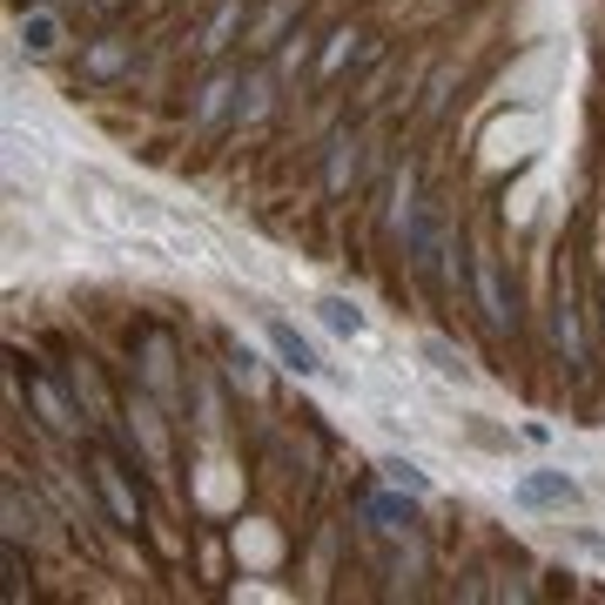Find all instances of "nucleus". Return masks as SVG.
<instances>
[{
    "label": "nucleus",
    "instance_id": "f257e3e1",
    "mask_svg": "<svg viewBox=\"0 0 605 605\" xmlns=\"http://www.w3.org/2000/svg\"><path fill=\"white\" fill-rule=\"evenodd\" d=\"M518 504H525V511H572L578 484L565 471H532V478H518Z\"/></svg>",
    "mask_w": 605,
    "mask_h": 605
},
{
    "label": "nucleus",
    "instance_id": "f03ea898",
    "mask_svg": "<svg viewBox=\"0 0 605 605\" xmlns=\"http://www.w3.org/2000/svg\"><path fill=\"white\" fill-rule=\"evenodd\" d=\"M95 484H102V498H108V511H115V525H142V498L128 491V478H122L108 458H95Z\"/></svg>",
    "mask_w": 605,
    "mask_h": 605
},
{
    "label": "nucleus",
    "instance_id": "7ed1b4c3",
    "mask_svg": "<svg viewBox=\"0 0 605 605\" xmlns=\"http://www.w3.org/2000/svg\"><path fill=\"white\" fill-rule=\"evenodd\" d=\"M270 343H277V357H283V364H290L296 377H323V357L310 351V343H303V336H296V330H290L283 316H270Z\"/></svg>",
    "mask_w": 605,
    "mask_h": 605
},
{
    "label": "nucleus",
    "instance_id": "20e7f679",
    "mask_svg": "<svg viewBox=\"0 0 605 605\" xmlns=\"http://www.w3.org/2000/svg\"><path fill=\"white\" fill-rule=\"evenodd\" d=\"M364 518L384 532H417V504H404V498H364Z\"/></svg>",
    "mask_w": 605,
    "mask_h": 605
},
{
    "label": "nucleus",
    "instance_id": "39448f33",
    "mask_svg": "<svg viewBox=\"0 0 605 605\" xmlns=\"http://www.w3.org/2000/svg\"><path fill=\"white\" fill-rule=\"evenodd\" d=\"M21 48H28L34 61L54 54V48H61V21H54V14H28V21H21Z\"/></svg>",
    "mask_w": 605,
    "mask_h": 605
},
{
    "label": "nucleus",
    "instance_id": "423d86ee",
    "mask_svg": "<svg viewBox=\"0 0 605 605\" xmlns=\"http://www.w3.org/2000/svg\"><path fill=\"white\" fill-rule=\"evenodd\" d=\"M316 316H323L336 336H364V310H357V303H343V296H323V303H316Z\"/></svg>",
    "mask_w": 605,
    "mask_h": 605
},
{
    "label": "nucleus",
    "instance_id": "0eeeda50",
    "mask_svg": "<svg viewBox=\"0 0 605 605\" xmlns=\"http://www.w3.org/2000/svg\"><path fill=\"white\" fill-rule=\"evenodd\" d=\"M122 61H128V48H122V41H102V48L88 54V74L108 81V74H122Z\"/></svg>",
    "mask_w": 605,
    "mask_h": 605
},
{
    "label": "nucleus",
    "instance_id": "6e6552de",
    "mask_svg": "<svg viewBox=\"0 0 605 605\" xmlns=\"http://www.w3.org/2000/svg\"><path fill=\"white\" fill-rule=\"evenodd\" d=\"M384 478H390L397 491H410V498H424V491H430V484H424V471H417V465H404V458H390V465H384Z\"/></svg>",
    "mask_w": 605,
    "mask_h": 605
},
{
    "label": "nucleus",
    "instance_id": "1a4fd4ad",
    "mask_svg": "<svg viewBox=\"0 0 605 605\" xmlns=\"http://www.w3.org/2000/svg\"><path fill=\"white\" fill-rule=\"evenodd\" d=\"M229 377H236L242 390H255V384H263V371H255V357L242 351V343H229Z\"/></svg>",
    "mask_w": 605,
    "mask_h": 605
},
{
    "label": "nucleus",
    "instance_id": "9d476101",
    "mask_svg": "<svg viewBox=\"0 0 605 605\" xmlns=\"http://www.w3.org/2000/svg\"><path fill=\"white\" fill-rule=\"evenodd\" d=\"M222 95H229V74H222V81H209V95H202V122H216V115H222Z\"/></svg>",
    "mask_w": 605,
    "mask_h": 605
}]
</instances>
